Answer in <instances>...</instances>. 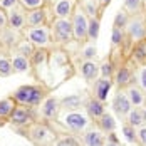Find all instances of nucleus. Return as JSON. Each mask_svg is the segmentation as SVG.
<instances>
[{
    "mask_svg": "<svg viewBox=\"0 0 146 146\" xmlns=\"http://www.w3.org/2000/svg\"><path fill=\"white\" fill-rule=\"evenodd\" d=\"M114 67H116V66H114L113 60H104L101 66H99V76H101V77H111V79H113V76L116 72Z\"/></svg>",
    "mask_w": 146,
    "mask_h": 146,
    "instance_id": "obj_34",
    "label": "nucleus"
},
{
    "mask_svg": "<svg viewBox=\"0 0 146 146\" xmlns=\"http://www.w3.org/2000/svg\"><path fill=\"white\" fill-rule=\"evenodd\" d=\"M131 60L136 62L138 66H146V37L133 44Z\"/></svg>",
    "mask_w": 146,
    "mask_h": 146,
    "instance_id": "obj_20",
    "label": "nucleus"
},
{
    "mask_svg": "<svg viewBox=\"0 0 146 146\" xmlns=\"http://www.w3.org/2000/svg\"><path fill=\"white\" fill-rule=\"evenodd\" d=\"M10 74H14L10 57H9L7 54L0 52V77H9Z\"/></svg>",
    "mask_w": 146,
    "mask_h": 146,
    "instance_id": "obj_31",
    "label": "nucleus"
},
{
    "mask_svg": "<svg viewBox=\"0 0 146 146\" xmlns=\"http://www.w3.org/2000/svg\"><path fill=\"white\" fill-rule=\"evenodd\" d=\"M99 3H101V9H104V7H108L111 3V0H99Z\"/></svg>",
    "mask_w": 146,
    "mask_h": 146,
    "instance_id": "obj_43",
    "label": "nucleus"
},
{
    "mask_svg": "<svg viewBox=\"0 0 146 146\" xmlns=\"http://www.w3.org/2000/svg\"><path fill=\"white\" fill-rule=\"evenodd\" d=\"M145 9H146V0H145Z\"/></svg>",
    "mask_w": 146,
    "mask_h": 146,
    "instance_id": "obj_45",
    "label": "nucleus"
},
{
    "mask_svg": "<svg viewBox=\"0 0 146 146\" xmlns=\"http://www.w3.org/2000/svg\"><path fill=\"white\" fill-rule=\"evenodd\" d=\"M50 32H52V39H54L57 44L64 45V44H69L71 40H74L71 19H59V17H56V19L52 20Z\"/></svg>",
    "mask_w": 146,
    "mask_h": 146,
    "instance_id": "obj_5",
    "label": "nucleus"
},
{
    "mask_svg": "<svg viewBox=\"0 0 146 146\" xmlns=\"http://www.w3.org/2000/svg\"><path fill=\"white\" fill-rule=\"evenodd\" d=\"M71 24H72V35L76 42H88V24H89V15L84 12L81 5L74 9L71 15Z\"/></svg>",
    "mask_w": 146,
    "mask_h": 146,
    "instance_id": "obj_3",
    "label": "nucleus"
},
{
    "mask_svg": "<svg viewBox=\"0 0 146 146\" xmlns=\"http://www.w3.org/2000/svg\"><path fill=\"white\" fill-rule=\"evenodd\" d=\"M121 134H123V138H124L128 143H131V145H136V143H138V138H136V128L131 126L129 123H124V124L121 126Z\"/></svg>",
    "mask_w": 146,
    "mask_h": 146,
    "instance_id": "obj_30",
    "label": "nucleus"
},
{
    "mask_svg": "<svg viewBox=\"0 0 146 146\" xmlns=\"http://www.w3.org/2000/svg\"><path fill=\"white\" fill-rule=\"evenodd\" d=\"M92 119L88 116L86 111H66V114L62 117V124L72 133H84L88 131L91 126Z\"/></svg>",
    "mask_w": 146,
    "mask_h": 146,
    "instance_id": "obj_4",
    "label": "nucleus"
},
{
    "mask_svg": "<svg viewBox=\"0 0 146 146\" xmlns=\"http://www.w3.org/2000/svg\"><path fill=\"white\" fill-rule=\"evenodd\" d=\"M50 2H56V0H50Z\"/></svg>",
    "mask_w": 146,
    "mask_h": 146,
    "instance_id": "obj_46",
    "label": "nucleus"
},
{
    "mask_svg": "<svg viewBox=\"0 0 146 146\" xmlns=\"http://www.w3.org/2000/svg\"><path fill=\"white\" fill-rule=\"evenodd\" d=\"M126 123L134 128H141L146 124V108H133L129 114L126 116Z\"/></svg>",
    "mask_w": 146,
    "mask_h": 146,
    "instance_id": "obj_22",
    "label": "nucleus"
},
{
    "mask_svg": "<svg viewBox=\"0 0 146 146\" xmlns=\"http://www.w3.org/2000/svg\"><path fill=\"white\" fill-rule=\"evenodd\" d=\"M124 34H126V40H129L131 44L141 40L146 37V20L145 15H129V20L124 27Z\"/></svg>",
    "mask_w": 146,
    "mask_h": 146,
    "instance_id": "obj_6",
    "label": "nucleus"
},
{
    "mask_svg": "<svg viewBox=\"0 0 146 146\" xmlns=\"http://www.w3.org/2000/svg\"><path fill=\"white\" fill-rule=\"evenodd\" d=\"M123 10L128 15H139L145 12V0H124Z\"/></svg>",
    "mask_w": 146,
    "mask_h": 146,
    "instance_id": "obj_25",
    "label": "nucleus"
},
{
    "mask_svg": "<svg viewBox=\"0 0 146 146\" xmlns=\"http://www.w3.org/2000/svg\"><path fill=\"white\" fill-rule=\"evenodd\" d=\"M79 71L86 82H94L99 77V64L96 60H82L79 66Z\"/></svg>",
    "mask_w": 146,
    "mask_h": 146,
    "instance_id": "obj_16",
    "label": "nucleus"
},
{
    "mask_svg": "<svg viewBox=\"0 0 146 146\" xmlns=\"http://www.w3.org/2000/svg\"><path fill=\"white\" fill-rule=\"evenodd\" d=\"M22 32H24V37L35 49H47L52 44V32L47 24L35 25V27H25Z\"/></svg>",
    "mask_w": 146,
    "mask_h": 146,
    "instance_id": "obj_2",
    "label": "nucleus"
},
{
    "mask_svg": "<svg viewBox=\"0 0 146 146\" xmlns=\"http://www.w3.org/2000/svg\"><path fill=\"white\" fill-rule=\"evenodd\" d=\"M136 84L146 92V66L136 67Z\"/></svg>",
    "mask_w": 146,
    "mask_h": 146,
    "instance_id": "obj_36",
    "label": "nucleus"
},
{
    "mask_svg": "<svg viewBox=\"0 0 146 146\" xmlns=\"http://www.w3.org/2000/svg\"><path fill=\"white\" fill-rule=\"evenodd\" d=\"M59 113H60V99L50 96L40 102V116L44 119H57Z\"/></svg>",
    "mask_w": 146,
    "mask_h": 146,
    "instance_id": "obj_12",
    "label": "nucleus"
},
{
    "mask_svg": "<svg viewBox=\"0 0 146 146\" xmlns=\"http://www.w3.org/2000/svg\"><path fill=\"white\" fill-rule=\"evenodd\" d=\"M84 109H86V113H88V116L91 119H98V117H101L104 113H106V108H104V102H101L99 99H96L94 96H91L88 101L84 102Z\"/></svg>",
    "mask_w": 146,
    "mask_h": 146,
    "instance_id": "obj_19",
    "label": "nucleus"
},
{
    "mask_svg": "<svg viewBox=\"0 0 146 146\" xmlns=\"http://www.w3.org/2000/svg\"><path fill=\"white\" fill-rule=\"evenodd\" d=\"M54 146H79V143L74 139L72 136H62V138H59L56 141Z\"/></svg>",
    "mask_w": 146,
    "mask_h": 146,
    "instance_id": "obj_38",
    "label": "nucleus"
},
{
    "mask_svg": "<svg viewBox=\"0 0 146 146\" xmlns=\"http://www.w3.org/2000/svg\"><path fill=\"white\" fill-rule=\"evenodd\" d=\"M136 138H138V145L146 146V124L141 128H136Z\"/></svg>",
    "mask_w": 146,
    "mask_h": 146,
    "instance_id": "obj_39",
    "label": "nucleus"
},
{
    "mask_svg": "<svg viewBox=\"0 0 146 146\" xmlns=\"http://www.w3.org/2000/svg\"><path fill=\"white\" fill-rule=\"evenodd\" d=\"M104 146H124V145L117 139L116 134H114V131H113V133H109V134H108V139H106V145H104Z\"/></svg>",
    "mask_w": 146,
    "mask_h": 146,
    "instance_id": "obj_40",
    "label": "nucleus"
},
{
    "mask_svg": "<svg viewBox=\"0 0 146 146\" xmlns=\"http://www.w3.org/2000/svg\"><path fill=\"white\" fill-rule=\"evenodd\" d=\"M7 27H9V17H7V12H5L3 9H0V32H3Z\"/></svg>",
    "mask_w": 146,
    "mask_h": 146,
    "instance_id": "obj_42",
    "label": "nucleus"
},
{
    "mask_svg": "<svg viewBox=\"0 0 146 146\" xmlns=\"http://www.w3.org/2000/svg\"><path fill=\"white\" fill-rule=\"evenodd\" d=\"M96 124H98V129H101L104 134H109V133H113L116 129V119L109 113H104L101 117H98Z\"/></svg>",
    "mask_w": 146,
    "mask_h": 146,
    "instance_id": "obj_24",
    "label": "nucleus"
},
{
    "mask_svg": "<svg viewBox=\"0 0 146 146\" xmlns=\"http://www.w3.org/2000/svg\"><path fill=\"white\" fill-rule=\"evenodd\" d=\"M15 5H19V0H0V9H3L5 12L14 9Z\"/></svg>",
    "mask_w": 146,
    "mask_h": 146,
    "instance_id": "obj_41",
    "label": "nucleus"
},
{
    "mask_svg": "<svg viewBox=\"0 0 146 146\" xmlns=\"http://www.w3.org/2000/svg\"><path fill=\"white\" fill-rule=\"evenodd\" d=\"M82 139H84L86 146H104L108 138L101 129H89V131H84Z\"/></svg>",
    "mask_w": 146,
    "mask_h": 146,
    "instance_id": "obj_21",
    "label": "nucleus"
},
{
    "mask_svg": "<svg viewBox=\"0 0 146 146\" xmlns=\"http://www.w3.org/2000/svg\"><path fill=\"white\" fill-rule=\"evenodd\" d=\"M27 136L37 146H49L54 141L52 131L45 124H40V123H30L29 128H27Z\"/></svg>",
    "mask_w": 146,
    "mask_h": 146,
    "instance_id": "obj_7",
    "label": "nucleus"
},
{
    "mask_svg": "<svg viewBox=\"0 0 146 146\" xmlns=\"http://www.w3.org/2000/svg\"><path fill=\"white\" fill-rule=\"evenodd\" d=\"M9 121L14 126H29L30 123H34V114H32V108H25V106H15L14 113L10 114Z\"/></svg>",
    "mask_w": 146,
    "mask_h": 146,
    "instance_id": "obj_11",
    "label": "nucleus"
},
{
    "mask_svg": "<svg viewBox=\"0 0 146 146\" xmlns=\"http://www.w3.org/2000/svg\"><path fill=\"white\" fill-rule=\"evenodd\" d=\"M113 109H114V113H116V116L119 119H126V116L129 114V111L133 109V104L128 99L124 89H119L117 94L114 96V99H113Z\"/></svg>",
    "mask_w": 146,
    "mask_h": 146,
    "instance_id": "obj_10",
    "label": "nucleus"
},
{
    "mask_svg": "<svg viewBox=\"0 0 146 146\" xmlns=\"http://www.w3.org/2000/svg\"><path fill=\"white\" fill-rule=\"evenodd\" d=\"M15 50L17 52H20V54H24V56H27V57H30L32 54H34V50H35V47L30 44L27 39H22L19 44L15 45Z\"/></svg>",
    "mask_w": 146,
    "mask_h": 146,
    "instance_id": "obj_35",
    "label": "nucleus"
},
{
    "mask_svg": "<svg viewBox=\"0 0 146 146\" xmlns=\"http://www.w3.org/2000/svg\"><path fill=\"white\" fill-rule=\"evenodd\" d=\"M12 99L19 106L37 108L45 99V89L40 88V86H20L12 94Z\"/></svg>",
    "mask_w": 146,
    "mask_h": 146,
    "instance_id": "obj_1",
    "label": "nucleus"
},
{
    "mask_svg": "<svg viewBox=\"0 0 146 146\" xmlns=\"http://www.w3.org/2000/svg\"><path fill=\"white\" fill-rule=\"evenodd\" d=\"M17 102L12 98H5V99H0V119H9L10 114L14 113Z\"/></svg>",
    "mask_w": 146,
    "mask_h": 146,
    "instance_id": "obj_28",
    "label": "nucleus"
},
{
    "mask_svg": "<svg viewBox=\"0 0 146 146\" xmlns=\"http://www.w3.org/2000/svg\"><path fill=\"white\" fill-rule=\"evenodd\" d=\"M124 40H126L124 29L113 27V30H111V44H113V47H123Z\"/></svg>",
    "mask_w": 146,
    "mask_h": 146,
    "instance_id": "obj_32",
    "label": "nucleus"
},
{
    "mask_svg": "<svg viewBox=\"0 0 146 146\" xmlns=\"http://www.w3.org/2000/svg\"><path fill=\"white\" fill-rule=\"evenodd\" d=\"M82 106H84V99L79 94H71L60 99V109L64 111H79Z\"/></svg>",
    "mask_w": 146,
    "mask_h": 146,
    "instance_id": "obj_23",
    "label": "nucleus"
},
{
    "mask_svg": "<svg viewBox=\"0 0 146 146\" xmlns=\"http://www.w3.org/2000/svg\"><path fill=\"white\" fill-rule=\"evenodd\" d=\"M84 12L89 15V17H101V3L99 0H82V3H79Z\"/></svg>",
    "mask_w": 146,
    "mask_h": 146,
    "instance_id": "obj_27",
    "label": "nucleus"
},
{
    "mask_svg": "<svg viewBox=\"0 0 146 146\" xmlns=\"http://www.w3.org/2000/svg\"><path fill=\"white\" fill-rule=\"evenodd\" d=\"M79 5V0H56L52 5L54 17L59 19H71L74 9Z\"/></svg>",
    "mask_w": 146,
    "mask_h": 146,
    "instance_id": "obj_13",
    "label": "nucleus"
},
{
    "mask_svg": "<svg viewBox=\"0 0 146 146\" xmlns=\"http://www.w3.org/2000/svg\"><path fill=\"white\" fill-rule=\"evenodd\" d=\"M10 62H12V71L14 74H22V72H27L30 69V57L27 56H24V54H20V52H17L14 50L12 52V56H10Z\"/></svg>",
    "mask_w": 146,
    "mask_h": 146,
    "instance_id": "obj_17",
    "label": "nucleus"
},
{
    "mask_svg": "<svg viewBox=\"0 0 146 146\" xmlns=\"http://www.w3.org/2000/svg\"><path fill=\"white\" fill-rule=\"evenodd\" d=\"M98 56V47H96V42H91L88 40L84 47H82V50H81V57L82 60H94Z\"/></svg>",
    "mask_w": 146,
    "mask_h": 146,
    "instance_id": "obj_29",
    "label": "nucleus"
},
{
    "mask_svg": "<svg viewBox=\"0 0 146 146\" xmlns=\"http://www.w3.org/2000/svg\"><path fill=\"white\" fill-rule=\"evenodd\" d=\"M124 92H126L128 99L131 101L133 108H145L146 106V92L139 88L136 82L129 84L128 88L124 89Z\"/></svg>",
    "mask_w": 146,
    "mask_h": 146,
    "instance_id": "obj_15",
    "label": "nucleus"
},
{
    "mask_svg": "<svg viewBox=\"0 0 146 146\" xmlns=\"http://www.w3.org/2000/svg\"><path fill=\"white\" fill-rule=\"evenodd\" d=\"M47 14H49V9L47 7L35 9V10H27V14H25L27 27H35V25L47 24Z\"/></svg>",
    "mask_w": 146,
    "mask_h": 146,
    "instance_id": "obj_18",
    "label": "nucleus"
},
{
    "mask_svg": "<svg viewBox=\"0 0 146 146\" xmlns=\"http://www.w3.org/2000/svg\"><path fill=\"white\" fill-rule=\"evenodd\" d=\"M128 20H129V15L126 14L124 10H119L114 17V24H113V27H119V29H124L126 27V24H128Z\"/></svg>",
    "mask_w": 146,
    "mask_h": 146,
    "instance_id": "obj_37",
    "label": "nucleus"
},
{
    "mask_svg": "<svg viewBox=\"0 0 146 146\" xmlns=\"http://www.w3.org/2000/svg\"><path fill=\"white\" fill-rule=\"evenodd\" d=\"M143 15H145V20H146V9H145V12H143Z\"/></svg>",
    "mask_w": 146,
    "mask_h": 146,
    "instance_id": "obj_44",
    "label": "nucleus"
},
{
    "mask_svg": "<svg viewBox=\"0 0 146 146\" xmlns=\"http://www.w3.org/2000/svg\"><path fill=\"white\" fill-rule=\"evenodd\" d=\"M113 79L111 77H98L96 81H94V88H92V96L96 98V99H99L101 102H106L108 101V94H109V91L113 88Z\"/></svg>",
    "mask_w": 146,
    "mask_h": 146,
    "instance_id": "obj_14",
    "label": "nucleus"
},
{
    "mask_svg": "<svg viewBox=\"0 0 146 146\" xmlns=\"http://www.w3.org/2000/svg\"><path fill=\"white\" fill-rule=\"evenodd\" d=\"M19 5L24 7L25 10H35L47 7V0H19Z\"/></svg>",
    "mask_w": 146,
    "mask_h": 146,
    "instance_id": "obj_33",
    "label": "nucleus"
},
{
    "mask_svg": "<svg viewBox=\"0 0 146 146\" xmlns=\"http://www.w3.org/2000/svg\"><path fill=\"white\" fill-rule=\"evenodd\" d=\"M99 30H101V17H89L88 24V40L96 42L99 37Z\"/></svg>",
    "mask_w": 146,
    "mask_h": 146,
    "instance_id": "obj_26",
    "label": "nucleus"
},
{
    "mask_svg": "<svg viewBox=\"0 0 146 146\" xmlns=\"http://www.w3.org/2000/svg\"><path fill=\"white\" fill-rule=\"evenodd\" d=\"M25 14L27 10L20 5H15L14 9H10L7 12L9 17V29L15 30V32H22V30L27 27V20H25Z\"/></svg>",
    "mask_w": 146,
    "mask_h": 146,
    "instance_id": "obj_9",
    "label": "nucleus"
},
{
    "mask_svg": "<svg viewBox=\"0 0 146 146\" xmlns=\"http://www.w3.org/2000/svg\"><path fill=\"white\" fill-rule=\"evenodd\" d=\"M113 77H114V82L119 89H126L129 84L136 82V67H133V60L119 66Z\"/></svg>",
    "mask_w": 146,
    "mask_h": 146,
    "instance_id": "obj_8",
    "label": "nucleus"
}]
</instances>
